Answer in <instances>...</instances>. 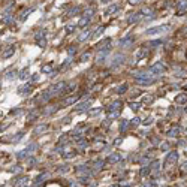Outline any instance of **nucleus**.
<instances>
[{"instance_id":"6","label":"nucleus","mask_w":187,"mask_h":187,"mask_svg":"<svg viewBox=\"0 0 187 187\" xmlns=\"http://www.w3.org/2000/svg\"><path fill=\"white\" fill-rule=\"evenodd\" d=\"M32 11H33V9H32V8H30V9H27V11H24V14H23V16H21V20H24V18H25V16H27V15H29V14H30Z\"/></svg>"},{"instance_id":"5","label":"nucleus","mask_w":187,"mask_h":187,"mask_svg":"<svg viewBox=\"0 0 187 187\" xmlns=\"http://www.w3.org/2000/svg\"><path fill=\"white\" fill-rule=\"evenodd\" d=\"M139 18H141V15H139V14H136V15H132L130 18H129V23H133V21H138Z\"/></svg>"},{"instance_id":"1","label":"nucleus","mask_w":187,"mask_h":187,"mask_svg":"<svg viewBox=\"0 0 187 187\" xmlns=\"http://www.w3.org/2000/svg\"><path fill=\"white\" fill-rule=\"evenodd\" d=\"M166 30H169V25H162V27H156V29H151V30H147V34L162 33V32H166Z\"/></svg>"},{"instance_id":"11","label":"nucleus","mask_w":187,"mask_h":187,"mask_svg":"<svg viewBox=\"0 0 187 187\" xmlns=\"http://www.w3.org/2000/svg\"><path fill=\"white\" fill-rule=\"evenodd\" d=\"M66 30H67V32H70V30H74V25H67V27H66Z\"/></svg>"},{"instance_id":"8","label":"nucleus","mask_w":187,"mask_h":187,"mask_svg":"<svg viewBox=\"0 0 187 187\" xmlns=\"http://www.w3.org/2000/svg\"><path fill=\"white\" fill-rule=\"evenodd\" d=\"M12 51H14V50H8V51L5 52V54H3V56H5V57H8V56H11V54H12Z\"/></svg>"},{"instance_id":"7","label":"nucleus","mask_w":187,"mask_h":187,"mask_svg":"<svg viewBox=\"0 0 187 187\" xmlns=\"http://www.w3.org/2000/svg\"><path fill=\"white\" fill-rule=\"evenodd\" d=\"M87 36H88V32H87V33H82V34H81V38H79V41H84Z\"/></svg>"},{"instance_id":"2","label":"nucleus","mask_w":187,"mask_h":187,"mask_svg":"<svg viewBox=\"0 0 187 187\" xmlns=\"http://www.w3.org/2000/svg\"><path fill=\"white\" fill-rule=\"evenodd\" d=\"M186 8H187V2H186V0H184V2H181L180 5H178V12L181 14V12H183V11L186 9Z\"/></svg>"},{"instance_id":"4","label":"nucleus","mask_w":187,"mask_h":187,"mask_svg":"<svg viewBox=\"0 0 187 187\" xmlns=\"http://www.w3.org/2000/svg\"><path fill=\"white\" fill-rule=\"evenodd\" d=\"M88 21H90V16H82L81 21H79V25H85Z\"/></svg>"},{"instance_id":"12","label":"nucleus","mask_w":187,"mask_h":187,"mask_svg":"<svg viewBox=\"0 0 187 187\" xmlns=\"http://www.w3.org/2000/svg\"><path fill=\"white\" fill-rule=\"evenodd\" d=\"M100 2H102V3H108V2H109V0H100Z\"/></svg>"},{"instance_id":"3","label":"nucleus","mask_w":187,"mask_h":187,"mask_svg":"<svg viewBox=\"0 0 187 187\" xmlns=\"http://www.w3.org/2000/svg\"><path fill=\"white\" fill-rule=\"evenodd\" d=\"M115 11H118V6L117 5H112V6H109L108 9H106V12H108V14H114Z\"/></svg>"},{"instance_id":"9","label":"nucleus","mask_w":187,"mask_h":187,"mask_svg":"<svg viewBox=\"0 0 187 187\" xmlns=\"http://www.w3.org/2000/svg\"><path fill=\"white\" fill-rule=\"evenodd\" d=\"M129 2H130L132 5H138V3H141V0H129Z\"/></svg>"},{"instance_id":"10","label":"nucleus","mask_w":187,"mask_h":187,"mask_svg":"<svg viewBox=\"0 0 187 187\" xmlns=\"http://www.w3.org/2000/svg\"><path fill=\"white\" fill-rule=\"evenodd\" d=\"M103 29H105V27H100V29H97V30H96V33H94V34H100V33H102V32H103Z\"/></svg>"}]
</instances>
